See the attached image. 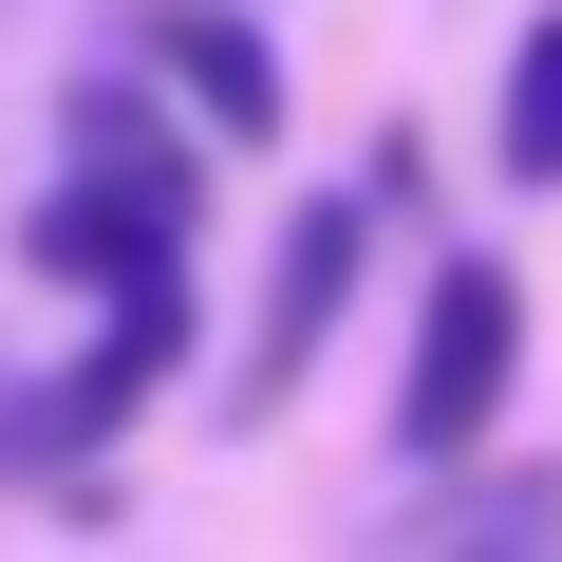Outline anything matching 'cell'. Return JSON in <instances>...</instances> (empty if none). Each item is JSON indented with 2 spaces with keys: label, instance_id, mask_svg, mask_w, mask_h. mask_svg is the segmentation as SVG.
Returning <instances> with one entry per match:
<instances>
[{
  "label": "cell",
  "instance_id": "obj_1",
  "mask_svg": "<svg viewBox=\"0 0 562 562\" xmlns=\"http://www.w3.org/2000/svg\"><path fill=\"white\" fill-rule=\"evenodd\" d=\"M188 262H150V281H94V338L57 357V375H20L0 394V487L20 506H57V525H113V431L188 375Z\"/></svg>",
  "mask_w": 562,
  "mask_h": 562
},
{
  "label": "cell",
  "instance_id": "obj_2",
  "mask_svg": "<svg viewBox=\"0 0 562 562\" xmlns=\"http://www.w3.org/2000/svg\"><path fill=\"white\" fill-rule=\"evenodd\" d=\"M506 375H525V281H506L487 244H450L431 301H413V357H394V450H413V469L487 450V431H506Z\"/></svg>",
  "mask_w": 562,
  "mask_h": 562
},
{
  "label": "cell",
  "instance_id": "obj_3",
  "mask_svg": "<svg viewBox=\"0 0 562 562\" xmlns=\"http://www.w3.org/2000/svg\"><path fill=\"white\" fill-rule=\"evenodd\" d=\"M132 57H150V94L206 150H262L281 132V38L244 20V0H132Z\"/></svg>",
  "mask_w": 562,
  "mask_h": 562
},
{
  "label": "cell",
  "instance_id": "obj_4",
  "mask_svg": "<svg viewBox=\"0 0 562 562\" xmlns=\"http://www.w3.org/2000/svg\"><path fill=\"white\" fill-rule=\"evenodd\" d=\"M357 206H301V225H281V262H262V319H244V375H225V413H281V394H301L319 375V338L357 319Z\"/></svg>",
  "mask_w": 562,
  "mask_h": 562
},
{
  "label": "cell",
  "instance_id": "obj_5",
  "mask_svg": "<svg viewBox=\"0 0 562 562\" xmlns=\"http://www.w3.org/2000/svg\"><path fill=\"white\" fill-rule=\"evenodd\" d=\"M57 169H94V188H113V206H150V225H206V132H188L169 94H132V76H76Z\"/></svg>",
  "mask_w": 562,
  "mask_h": 562
},
{
  "label": "cell",
  "instance_id": "obj_6",
  "mask_svg": "<svg viewBox=\"0 0 562 562\" xmlns=\"http://www.w3.org/2000/svg\"><path fill=\"white\" fill-rule=\"evenodd\" d=\"M469 469V450H450ZM394 543L413 562H543L562 543V469H469V487H413L394 506Z\"/></svg>",
  "mask_w": 562,
  "mask_h": 562
},
{
  "label": "cell",
  "instance_id": "obj_7",
  "mask_svg": "<svg viewBox=\"0 0 562 562\" xmlns=\"http://www.w3.org/2000/svg\"><path fill=\"white\" fill-rule=\"evenodd\" d=\"M20 262H38V281H76V301H94V281H150V262H188V225H150V206H113L94 169H57V188L20 206Z\"/></svg>",
  "mask_w": 562,
  "mask_h": 562
},
{
  "label": "cell",
  "instance_id": "obj_8",
  "mask_svg": "<svg viewBox=\"0 0 562 562\" xmlns=\"http://www.w3.org/2000/svg\"><path fill=\"white\" fill-rule=\"evenodd\" d=\"M487 150H506V188H562V0L506 38V94H487Z\"/></svg>",
  "mask_w": 562,
  "mask_h": 562
}]
</instances>
